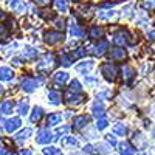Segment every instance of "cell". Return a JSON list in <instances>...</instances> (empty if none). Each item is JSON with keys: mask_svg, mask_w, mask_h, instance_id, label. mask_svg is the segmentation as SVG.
<instances>
[{"mask_svg": "<svg viewBox=\"0 0 155 155\" xmlns=\"http://www.w3.org/2000/svg\"><path fill=\"white\" fill-rule=\"evenodd\" d=\"M147 37L150 39V41H155V31H150V33L147 34Z\"/></svg>", "mask_w": 155, "mask_h": 155, "instance_id": "836d02e7", "label": "cell"}, {"mask_svg": "<svg viewBox=\"0 0 155 155\" xmlns=\"http://www.w3.org/2000/svg\"><path fill=\"white\" fill-rule=\"evenodd\" d=\"M110 58L112 59H124L126 58V51L123 48H113L110 51Z\"/></svg>", "mask_w": 155, "mask_h": 155, "instance_id": "30bf717a", "label": "cell"}, {"mask_svg": "<svg viewBox=\"0 0 155 155\" xmlns=\"http://www.w3.org/2000/svg\"><path fill=\"white\" fill-rule=\"evenodd\" d=\"M36 2H37L39 5H45V3H48V0H36Z\"/></svg>", "mask_w": 155, "mask_h": 155, "instance_id": "8d00e7d4", "label": "cell"}, {"mask_svg": "<svg viewBox=\"0 0 155 155\" xmlns=\"http://www.w3.org/2000/svg\"><path fill=\"white\" fill-rule=\"evenodd\" d=\"M48 98H50V101L53 102V104H59L61 93H59V92H56V90H51V92L48 93Z\"/></svg>", "mask_w": 155, "mask_h": 155, "instance_id": "e0dca14e", "label": "cell"}, {"mask_svg": "<svg viewBox=\"0 0 155 155\" xmlns=\"http://www.w3.org/2000/svg\"><path fill=\"white\" fill-rule=\"evenodd\" d=\"M141 155H143V153H141Z\"/></svg>", "mask_w": 155, "mask_h": 155, "instance_id": "ab89813d", "label": "cell"}, {"mask_svg": "<svg viewBox=\"0 0 155 155\" xmlns=\"http://www.w3.org/2000/svg\"><path fill=\"white\" fill-rule=\"evenodd\" d=\"M98 150H99L101 153H107V152H110V147H109L107 143H101V144L98 146Z\"/></svg>", "mask_w": 155, "mask_h": 155, "instance_id": "4316f807", "label": "cell"}, {"mask_svg": "<svg viewBox=\"0 0 155 155\" xmlns=\"http://www.w3.org/2000/svg\"><path fill=\"white\" fill-rule=\"evenodd\" d=\"M23 56L27 58V59H34L37 56V50H34V48H25Z\"/></svg>", "mask_w": 155, "mask_h": 155, "instance_id": "ac0fdd59", "label": "cell"}, {"mask_svg": "<svg viewBox=\"0 0 155 155\" xmlns=\"http://www.w3.org/2000/svg\"><path fill=\"white\" fill-rule=\"evenodd\" d=\"M101 71H102V74H104V78L107 81H115L116 73H118V68H116V65H113V64L106 62V64L101 65Z\"/></svg>", "mask_w": 155, "mask_h": 155, "instance_id": "6da1fadb", "label": "cell"}, {"mask_svg": "<svg viewBox=\"0 0 155 155\" xmlns=\"http://www.w3.org/2000/svg\"><path fill=\"white\" fill-rule=\"evenodd\" d=\"M22 87L23 90H27V92H33V90L37 87V82L33 79V78H25L22 81Z\"/></svg>", "mask_w": 155, "mask_h": 155, "instance_id": "5b68a950", "label": "cell"}, {"mask_svg": "<svg viewBox=\"0 0 155 155\" xmlns=\"http://www.w3.org/2000/svg\"><path fill=\"white\" fill-rule=\"evenodd\" d=\"M12 76H14V73H12L11 68H6V67L0 68V79L2 81H9V79H12Z\"/></svg>", "mask_w": 155, "mask_h": 155, "instance_id": "ba28073f", "label": "cell"}, {"mask_svg": "<svg viewBox=\"0 0 155 155\" xmlns=\"http://www.w3.org/2000/svg\"><path fill=\"white\" fill-rule=\"evenodd\" d=\"M44 152L45 155H61V150L58 147H45Z\"/></svg>", "mask_w": 155, "mask_h": 155, "instance_id": "d4e9b609", "label": "cell"}, {"mask_svg": "<svg viewBox=\"0 0 155 155\" xmlns=\"http://www.w3.org/2000/svg\"><path fill=\"white\" fill-rule=\"evenodd\" d=\"M30 135H31V129H25V130H22L20 134L16 135V138H17L19 141H23V140H27Z\"/></svg>", "mask_w": 155, "mask_h": 155, "instance_id": "7402d4cb", "label": "cell"}, {"mask_svg": "<svg viewBox=\"0 0 155 155\" xmlns=\"http://www.w3.org/2000/svg\"><path fill=\"white\" fill-rule=\"evenodd\" d=\"M70 90H71V92H81V84L78 82V81H73V82H71Z\"/></svg>", "mask_w": 155, "mask_h": 155, "instance_id": "f546056e", "label": "cell"}, {"mask_svg": "<svg viewBox=\"0 0 155 155\" xmlns=\"http://www.w3.org/2000/svg\"><path fill=\"white\" fill-rule=\"evenodd\" d=\"M92 67H93V62H84V64H81V65H78L76 67V70L78 71H81V73H87V71H90L92 70Z\"/></svg>", "mask_w": 155, "mask_h": 155, "instance_id": "5bb4252c", "label": "cell"}, {"mask_svg": "<svg viewBox=\"0 0 155 155\" xmlns=\"http://www.w3.org/2000/svg\"><path fill=\"white\" fill-rule=\"evenodd\" d=\"M61 120H62V115H61V113H53V115H50V116H48V124H50V126L59 124Z\"/></svg>", "mask_w": 155, "mask_h": 155, "instance_id": "9a60e30c", "label": "cell"}, {"mask_svg": "<svg viewBox=\"0 0 155 155\" xmlns=\"http://www.w3.org/2000/svg\"><path fill=\"white\" fill-rule=\"evenodd\" d=\"M67 79H68V74H67V73H56V74H54V81L59 82V84L67 82Z\"/></svg>", "mask_w": 155, "mask_h": 155, "instance_id": "d6986e66", "label": "cell"}, {"mask_svg": "<svg viewBox=\"0 0 155 155\" xmlns=\"http://www.w3.org/2000/svg\"><path fill=\"white\" fill-rule=\"evenodd\" d=\"M126 36H129L127 31H120V33H116V34H115V39H113V41H115L116 44L123 45V44L127 42V37H126Z\"/></svg>", "mask_w": 155, "mask_h": 155, "instance_id": "7c38bea8", "label": "cell"}, {"mask_svg": "<svg viewBox=\"0 0 155 155\" xmlns=\"http://www.w3.org/2000/svg\"><path fill=\"white\" fill-rule=\"evenodd\" d=\"M42 113H44V110H42L41 107H36V109L33 110V115H31V121L34 123V121H37V120H41Z\"/></svg>", "mask_w": 155, "mask_h": 155, "instance_id": "44dd1931", "label": "cell"}, {"mask_svg": "<svg viewBox=\"0 0 155 155\" xmlns=\"http://www.w3.org/2000/svg\"><path fill=\"white\" fill-rule=\"evenodd\" d=\"M88 121H90V118H88L87 115H81V116H76L74 121H73V124H74V127H76V129H81V127L87 126V124H88Z\"/></svg>", "mask_w": 155, "mask_h": 155, "instance_id": "8992f818", "label": "cell"}, {"mask_svg": "<svg viewBox=\"0 0 155 155\" xmlns=\"http://www.w3.org/2000/svg\"><path fill=\"white\" fill-rule=\"evenodd\" d=\"M106 48H107V42L106 41H101V44L96 47V54H102L106 51Z\"/></svg>", "mask_w": 155, "mask_h": 155, "instance_id": "484cf974", "label": "cell"}, {"mask_svg": "<svg viewBox=\"0 0 155 155\" xmlns=\"http://www.w3.org/2000/svg\"><path fill=\"white\" fill-rule=\"evenodd\" d=\"M19 127H20V120L19 118H12V120L6 121V130L8 132H14Z\"/></svg>", "mask_w": 155, "mask_h": 155, "instance_id": "52a82bcc", "label": "cell"}, {"mask_svg": "<svg viewBox=\"0 0 155 155\" xmlns=\"http://www.w3.org/2000/svg\"><path fill=\"white\" fill-rule=\"evenodd\" d=\"M120 152H121V155H134V153H135V149L129 144V143H124V144H121Z\"/></svg>", "mask_w": 155, "mask_h": 155, "instance_id": "4fadbf2b", "label": "cell"}, {"mask_svg": "<svg viewBox=\"0 0 155 155\" xmlns=\"http://www.w3.org/2000/svg\"><path fill=\"white\" fill-rule=\"evenodd\" d=\"M71 34H73L74 37H82V36H84V31H82V28H81V27L74 25V27L71 28Z\"/></svg>", "mask_w": 155, "mask_h": 155, "instance_id": "cb8c5ba5", "label": "cell"}, {"mask_svg": "<svg viewBox=\"0 0 155 155\" xmlns=\"http://www.w3.org/2000/svg\"><path fill=\"white\" fill-rule=\"evenodd\" d=\"M8 34V30H6V27L5 25H0V37H5Z\"/></svg>", "mask_w": 155, "mask_h": 155, "instance_id": "4dcf8cb0", "label": "cell"}, {"mask_svg": "<svg viewBox=\"0 0 155 155\" xmlns=\"http://www.w3.org/2000/svg\"><path fill=\"white\" fill-rule=\"evenodd\" d=\"M12 107H14V102L12 101H3L2 104H0V112L2 113H11Z\"/></svg>", "mask_w": 155, "mask_h": 155, "instance_id": "8fae6325", "label": "cell"}, {"mask_svg": "<svg viewBox=\"0 0 155 155\" xmlns=\"http://www.w3.org/2000/svg\"><path fill=\"white\" fill-rule=\"evenodd\" d=\"M0 155H12V153H9L8 150H2V152H0Z\"/></svg>", "mask_w": 155, "mask_h": 155, "instance_id": "f35d334b", "label": "cell"}, {"mask_svg": "<svg viewBox=\"0 0 155 155\" xmlns=\"http://www.w3.org/2000/svg\"><path fill=\"white\" fill-rule=\"evenodd\" d=\"M134 76H135V70L130 65H124L123 67V78H124L126 81H130Z\"/></svg>", "mask_w": 155, "mask_h": 155, "instance_id": "9c48e42d", "label": "cell"}, {"mask_svg": "<svg viewBox=\"0 0 155 155\" xmlns=\"http://www.w3.org/2000/svg\"><path fill=\"white\" fill-rule=\"evenodd\" d=\"M5 17H6V14H5V12H3V11H0V20H3Z\"/></svg>", "mask_w": 155, "mask_h": 155, "instance_id": "74e56055", "label": "cell"}, {"mask_svg": "<svg viewBox=\"0 0 155 155\" xmlns=\"http://www.w3.org/2000/svg\"><path fill=\"white\" fill-rule=\"evenodd\" d=\"M113 132H115L116 135H126V134H127V127H126L124 124L118 123V124L113 126Z\"/></svg>", "mask_w": 155, "mask_h": 155, "instance_id": "2e32d148", "label": "cell"}, {"mask_svg": "<svg viewBox=\"0 0 155 155\" xmlns=\"http://www.w3.org/2000/svg\"><path fill=\"white\" fill-rule=\"evenodd\" d=\"M56 8L59 11H67L68 9V3H67V0H56Z\"/></svg>", "mask_w": 155, "mask_h": 155, "instance_id": "603a6c76", "label": "cell"}, {"mask_svg": "<svg viewBox=\"0 0 155 155\" xmlns=\"http://www.w3.org/2000/svg\"><path fill=\"white\" fill-rule=\"evenodd\" d=\"M56 27L58 28H64V20H56Z\"/></svg>", "mask_w": 155, "mask_h": 155, "instance_id": "d6a6232c", "label": "cell"}, {"mask_svg": "<svg viewBox=\"0 0 155 155\" xmlns=\"http://www.w3.org/2000/svg\"><path fill=\"white\" fill-rule=\"evenodd\" d=\"M102 34V28L99 27H92V37H99Z\"/></svg>", "mask_w": 155, "mask_h": 155, "instance_id": "83f0119b", "label": "cell"}, {"mask_svg": "<svg viewBox=\"0 0 155 155\" xmlns=\"http://www.w3.org/2000/svg\"><path fill=\"white\" fill-rule=\"evenodd\" d=\"M19 155H30V149H25V150H20Z\"/></svg>", "mask_w": 155, "mask_h": 155, "instance_id": "d590c367", "label": "cell"}, {"mask_svg": "<svg viewBox=\"0 0 155 155\" xmlns=\"http://www.w3.org/2000/svg\"><path fill=\"white\" fill-rule=\"evenodd\" d=\"M53 140V135H51L50 130H47V129H42L41 132L37 134V143H48V141Z\"/></svg>", "mask_w": 155, "mask_h": 155, "instance_id": "277c9868", "label": "cell"}, {"mask_svg": "<svg viewBox=\"0 0 155 155\" xmlns=\"http://www.w3.org/2000/svg\"><path fill=\"white\" fill-rule=\"evenodd\" d=\"M107 124H109V123H107V120H104V118H101V120L98 121L96 127L99 129V130H102V129H106V127H107Z\"/></svg>", "mask_w": 155, "mask_h": 155, "instance_id": "f1b7e54d", "label": "cell"}, {"mask_svg": "<svg viewBox=\"0 0 155 155\" xmlns=\"http://www.w3.org/2000/svg\"><path fill=\"white\" fill-rule=\"evenodd\" d=\"M17 110H19V113H22V115L28 113V101H20L19 106H17Z\"/></svg>", "mask_w": 155, "mask_h": 155, "instance_id": "ffe728a7", "label": "cell"}, {"mask_svg": "<svg viewBox=\"0 0 155 155\" xmlns=\"http://www.w3.org/2000/svg\"><path fill=\"white\" fill-rule=\"evenodd\" d=\"M54 65V54H45V58L41 61V62H39V68H41V70H44V68H51V67H53Z\"/></svg>", "mask_w": 155, "mask_h": 155, "instance_id": "3957f363", "label": "cell"}, {"mask_svg": "<svg viewBox=\"0 0 155 155\" xmlns=\"http://www.w3.org/2000/svg\"><path fill=\"white\" fill-rule=\"evenodd\" d=\"M64 41V34L59 33V31H48L45 34V42L50 44V45H54V44H59Z\"/></svg>", "mask_w": 155, "mask_h": 155, "instance_id": "7a4b0ae2", "label": "cell"}, {"mask_svg": "<svg viewBox=\"0 0 155 155\" xmlns=\"http://www.w3.org/2000/svg\"><path fill=\"white\" fill-rule=\"evenodd\" d=\"M107 141L112 144V146H116V138L115 137H112V135H107Z\"/></svg>", "mask_w": 155, "mask_h": 155, "instance_id": "1f68e13d", "label": "cell"}, {"mask_svg": "<svg viewBox=\"0 0 155 155\" xmlns=\"http://www.w3.org/2000/svg\"><path fill=\"white\" fill-rule=\"evenodd\" d=\"M85 152H88V153H93L95 150H93V147H92V146H85Z\"/></svg>", "mask_w": 155, "mask_h": 155, "instance_id": "e575fe53", "label": "cell"}]
</instances>
